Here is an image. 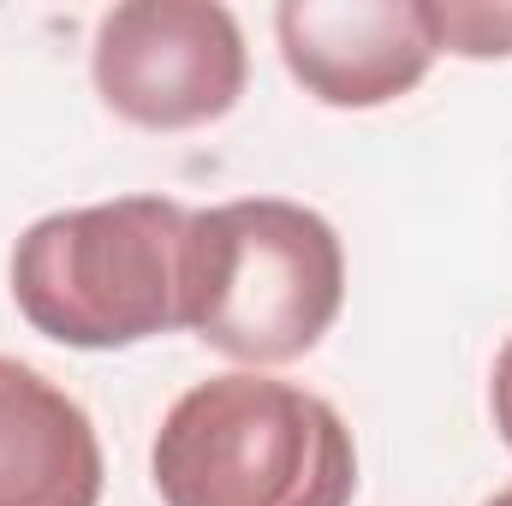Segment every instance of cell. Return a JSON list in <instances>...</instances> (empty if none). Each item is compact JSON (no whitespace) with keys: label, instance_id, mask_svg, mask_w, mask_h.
<instances>
[{"label":"cell","instance_id":"cell-1","mask_svg":"<svg viewBox=\"0 0 512 506\" xmlns=\"http://www.w3.org/2000/svg\"><path fill=\"white\" fill-rule=\"evenodd\" d=\"M346 304L340 233L286 197L191 209L179 262V328L209 352L274 370L322 346Z\"/></svg>","mask_w":512,"mask_h":506},{"label":"cell","instance_id":"cell-2","mask_svg":"<svg viewBox=\"0 0 512 506\" xmlns=\"http://www.w3.org/2000/svg\"><path fill=\"white\" fill-rule=\"evenodd\" d=\"M167 506H352L358 447L346 417L262 370H227L173 399L149 447Z\"/></svg>","mask_w":512,"mask_h":506},{"label":"cell","instance_id":"cell-3","mask_svg":"<svg viewBox=\"0 0 512 506\" xmlns=\"http://www.w3.org/2000/svg\"><path fill=\"white\" fill-rule=\"evenodd\" d=\"M191 209L173 197H114L60 209L12 245L18 316L72 352H126L179 328V262Z\"/></svg>","mask_w":512,"mask_h":506},{"label":"cell","instance_id":"cell-4","mask_svg":"<svg viewBox=\"0 0 512 506\" xmlns=\"http://www.w3.org/2000/svg\"><path fill=\"white\" fill-rule=\"evenodd\" d=\"M90 78L126 126L197 131L239 108L251 54L239 18L215 0H126L96 24Z\"/></svg>","mask_w":512,"mask_h":506},{"label":"cell","instance_id":"cell-5","mask_svg":"<svg viewBox=\"0 0 512 506\" xmlns=\"http://www.w3.org/2000/svg\"><path fill=\"white\" fill-rule=\"evenodd\" d=\"M280 60L322 108H387L435 66L423 0H286Z\"/></svg>","mask_w":512,"mask_h":506},{"label":"cell","instance_id":"cell-6","mask_svg":"<svg viewBox=\"0 0 512 506\" xmlns=\"http://www.w3.org/2000/svg\"><path fill=\"white\" fill-rule=\"evenodd\" d=\"M108 459L90 411L0 352V506H96Z\"/></svg>","mask_w":512,"mask_h":506},{"label":"cell","instance_id":"cell-7","mask_svg":"<svg viewBox=\"0 0 512 506\" xmlns=\"http://www.w3.org/2000/svg\"><path fill=\"white\" fill-rule=\"evenodd\" d=\"M423 24L435 54L459 60H507L512 54V0H423Z\"/></svg>","mask_w":512,"mask_h":506},{"label":"cell","instance_id":"cell-8","mask_svg":"<svg viewBox=\"0 0 512 506\" xmlns=\"http://www.w3.org/2000/svg\"><path fill=\"white\" fill-rule=\"evenodd\" d=\"M489 411H495V429L512 453V340L495 352V370H489Z\"/></svg>","mask_w":512,"mask_h":506},{"label":"cell","instance_id":"cell-9","mask_svg":"<svg viewBox=\"0 0 512 506\" xmlns=\"http://www.w3.org/2000/svg\"><path fill=\"white\" fill-rule=\"evenodd\" d=\"M483 506H512V483L501 489V495H495V501H483Z\"/></svg>","mask_w":512,"mask_h":506}]
</instances>
